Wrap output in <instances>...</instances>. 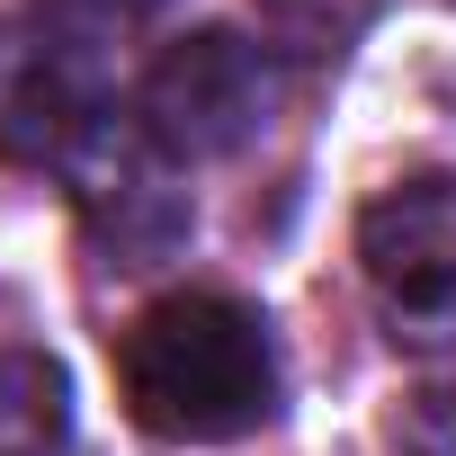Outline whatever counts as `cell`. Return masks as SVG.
<instances>
[{
  "label": "cell",
  "mask_w": 456,
  "mask_h": 456,
  "mask_svg": "<svg viewBox=\"0 0 456 456\" xmlns=\"http://www.w3.org/2000/svg\"><path fill=\"white\" fill-rule=\"evenodd\" d=\"M37 10H45V28H143L170 0H37Z\"/></svg>",
  "instance_id": "cell-7"
},
{
  "label": "cell",
  "mask_w": 456,
  "mask_h": 456,
  "mask_svg": "<svg viewBox=\"0 0 456 456\" xmlns=\"http://www.w3.org/2000/svg\"><path fill=\"white\" fill-rule=\"evenodd\" d=\"M63 367L37 349H0V456H63Z\"/></svg>",
  "instance_id": "cell-5"
},
{
  "label": "cell",
  "mask_w": 456,
  "mask_h": 456,
  "mask_svg": "<svg viewBox=\"0 0 456 456\" xmlns=\"http://www.w3.org/2000/svg\"><path fill=\"white\" fill-rule=\"evenodd\" d=\"M394 456H456V385H420L394 411Z\"/></svg>",
  "instance_id": "cell-6"
},
{
  "label": "cell",
  "mask_w": 456,
  "mask_h": 456,
  "mask_svg": "<svg viewBox=\"0 0 456 456\" xmlns=\"http://www.w3.org/2000/svg\"><path fill=\"white\" fill-rule=\"evenodd\" d=\"M99 134L108 126H99V99H90L72 45L45 28H0V143L28 152V161L81 170V152Z\"/></svg>",
  "instance_id": "cell-4"
},
{
  "label": "cell",
  "mask_w": 456,
  "mask_h": 456,
  "mask_svg": "<svg viewBox=\"0 0 456 456\" xmlns=\"http://www.w3.org/2000/svg\"><path fill=\"white\" fill-rule=\"evenodd\" d=\"M117 394L152 438L224 447L278 411V340L242 296L179 287L117 331Z\"/></svg>",
  "instance_id": "cell-1"
},
{
  "label": "cell",
  "mask_w": 456,
  "mask_h": 456,
  "mask_svg": "<svg viewBox=\"0 0 456 456\" xmlns=\"http://www.w3.org/2000/svg\"><path fill=\"white\" fill-rule=\"evenodd\" d=\"M269 99H278V81H269L260 45L206 28V37H188V45H170L152 63V81H143V134L161 152H179V161H215V152H233V143L260 134Z\"/></svg>",
  "instance_id": "cell-3"
},
{
  "label": "cell",
  "mask_w": 456,
  "mask_h": 456,
  "mask_svg": "<svg viewBox=\"0 0 456 456\" xmlns=\"http://www.w3.org/2000/svg\"><path fill=\"white\" fill-rule=\"evenodd\" d=\"M358 269H367L394 340H411V349L456 340V179L447 170L394 179L358 215Z\"/></svg>",
  "instance_id": "cell-2"
}]
</instances>
